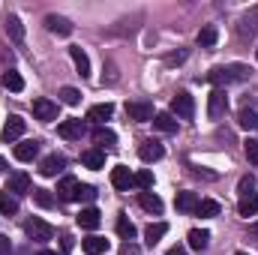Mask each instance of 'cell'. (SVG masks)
Returning a JSON list of instances; mask_svg holds the SVG:
<instances>
[{
    "instance_id": "cell-44",
    "label": "cell",
    "mask_w": 258,
    "mask_h": 255,
    "mask_svg": "<svg viewBox=\"0 0 258 255\" xmlns=\"http://www.w3.org/2000/svg\"><path fill=\"white\" fill-rule=\"evenodd\" d=\"M165 255H186V249H183V246H171Z\"/></svg>"
},
{
    "instance_id": "cell-9",
    "label": "cell",
    "mask_w": 258,
    "mask_h": 255,
    "mask_svg": "<svg viewBox=\"0 0 258 255\" xmlns=\"http://www.w3.org/2000/svg\"><path fill=\"white\" fill-rule=\"evenodd\" d=\"M75 222H78V228H87V231H93V228H99V222H102V213H99L96 207H84V210L75 216Z\"/></svg>"
},
{
    "instance_id": "cell-11",
    "label": "cell",
    "mask_w": 258,
    "mask_h": 255,
    "mask_svg": "<svg viewBox=\"0 0 258 255\" xmlns=\"http://www.w3.org/2000/svg\"><path fill=\"white\" fill-rule=\"evenodd\" d=\"M66 165V159L60 153H51V156H45L42 162H39V171L45 174V177H57V171Z\"/></svg>"
},
{
    "instance_id": "cell-18",
    "label": "cell",
    "mask_w": 258,
    "mask_h": 255,
    "mask_svg": "<svg viewBox=\"0 0 258 255\" xmlns=\"http://www.w3.org/2000/svg\"><path fill=\"white\" fill-rule=\"evenodd\" d=\"M69 57H72V63H75V69H78V75H81V78H87V75H90V60H87V54H84L78 45H72V48H69Z\"/></svg>"
},
{
    "instance_id": "cell-10",
    "label": "cell",
    "mask_w": 258,
    "mask_h": 255,
    "mask_svg": "<svg viewBox=\"0 0 258 255\" xmlns=\"http://www.w3.org/2000/svg\"><path fill=\"white\" fill-rule=\"evenodd\" d=\"M45 27L51 33H57V36H69L72 33V21L63 18V15H45Z\"/></svg>"
},
{
    "instance_id": "cell-2",
    "label": "cell",
    "mask_w": 258,
    "mask_h": 255,
    "mask_svg": "<svg viewBox=\"0 0 258 255\" xmlns=\"http://www.w3.org/2000/svg\"><path fill=\"white\" fill-rule=\"evenodd\" d=\"M24 231H27V237H30V240H39V243H45V240H51V237H54V228H51L45 219H39V216L27 219V222H24Z\"/></svg>"
},
{
    "instance_id": "cell-42",
    "label": "cell",
    "mask_w": 258,
    "mask_h": 255,
    "mask_svg": "<svg viewBox=\"0 0 258 255\" xmlns=\"http://www.w3.org/2000/svg\"><path fill=\"white\" fill-rule=\"evenodd\" d=\"M183 60H186V51H177V54H171V57H168L165 63H168V66H174V63H183Z\"/></svg>"
},
{
    "instance_id": "cell-27",
    "label": "cell",
    "mask_w": 258,
    "mask_h": 255,
    "mask_svg": "<svg viewBox=\"0 0 258 255\" xmlns=\"http://www.w3.org/2000/svg\"><path fill=\"white\" fill-rule=\"evenodd\" d=\"M81 246H84V252H87V255H102V252H108V240H105V237H96V234H93V237H87Z\"/></svg>"
},
{
    "instance_id": "cell-35",
    "label": "cell",
    "mask_w": 258,
    "mask_h": 255,
    "mask_svg": "<svg viewBox=\"0 0 258 255\" xmlns=\"http://www.w3.org/2000/svg\"><path fill=\"white\" fill-rule=\"evenodd\" d=\"M117 234H120L123 240H132V237H135V225L129 222V219L123 216V213L117 216Z\"/></svg>"
},
{
    "instance_id": "cell-33",
    "label": "cell",
    "mask_w": 258,
    "mask_h": 255,
    "mask_svg": "<svg viewBox=\"0 0 258 255\" xmlns=\"http://www.w3.org/2000/svg\"><path fill=\"white\" fill-rule=\"evenodd\" d=\"M195 213H198V216H219V213H222V207H219L216 201H210V198H201Z\"/></svg>"
},
{
    "instance_id": "cell-46",
    "label": "cell",
    "mask_w": 258,
    "mask_h": 255,
    "mask_svg": "<svg viewBox=\"0 0 258 255\" xmlns=\"http://www.w3.org/2000/svg\"><path fill=\"white\" fill-rule=\"evenodd\" d=\"M249 231H252V234H258V222H255V225H252V228H249Z\"/></svg>"
},
{
    "instance_id": "cell-19",
    "label": "cell",
    "mask_w": 258,
    "mask_h": 255,
    "mask_svg": "<svg viewBox=\"0 0 258 255\" xmlns=\"http://www.w3.org/2000/svg\"><path fill=\"white\" fill-rule=\"evenodd\" d=\"M81 162H84L87 168H93V171H96V168H102V165H105V150L90 147V150H84V153H81Z\"/></svg>"
},
{
    "instance_id": "cell-6",
    "label": "cell",
    "mask_w": 258,
    "mask_h": 255,
    "mask_svg": "<svg viewBox=\"0 0 258 255\" xmlns=\"http://www.w3.org/2000/svg\"><path fill=\"white\" fill-rule=\"evenodd\" d=\"M171 111H174L177 117H183V120H192L195 117V99L189 93H177V96L171 99Z\"/></svg>"
},
{
    "instance_id": "cell-5",
    "label": "cell",
    "mask_w": 258,
    "mask_h": 255,
    "mask_svg": "<svg viewBox=\"0 0 258 255\" xmlns=\"http://www.w3.org/2000/svg\"><path fill=\"white\" fill-rule=\"evenodd\" d=\"M33 114H36V120L51 123V120H57V102H51V99L39 96V99H33Z\"/></svg>"
},
{
    "instance_id": "cell-8",
    "label": "cell",
    "mask_w": 258,
    "mask_h": 255,
    "mask_svg": "<svg viewBox=\"0 0 258 255\" xmlns=\"http://www.w3.org/2000/svg\"><path fill=\"white\" fill-rule=\"evenodd\" d=\"M138 156H141L144 162H159V159L165 156V147H162L159 141H141V147H138Z\"/></svg>"
},
{
    "instance_id": "cell-25",
    "label": "cell",
    "mask_w": 258,
    "mask_h": 255,
    "mask_svg": "<svg viewBox=\"0 0 258 255\" xmlns=\"http://www.w3.org/2000/svg\"><path fill=\"white\" fill-rule=\"evenodd\" d=\"M0 213H3V216H15V213H18V198L9 189L0 192Z\"/></svg>"
},
{
    "instance_id": "cell-31",
    "label": "cell",
    "mask_w": 258,
    "mask_h": 255,
    "mask_svg": "<svg viewBox=\"0 0 258 255\" xmlns=\"http://www.w3.org/2000/svg\"><path fill=\"white\" fill-rule=\"evenodd\" d=\"M216 39H219V33H216V27H213V24H207V27H201V30H198V45H201V48H213V45H216Z\"/></svg>"
},
{
    "instance_id": "cell-45",
    "label": "cell",
    "mask_w": 258,
    "mask_h": 255,
    "mask_svg": "<svg viewBox=\"0 0 258 255\" xmlns=\"http://www.w3.org/2000/svg\"><path fill=\"white\" fill-rule=\"evenodd\" d=\"M3 171H6V162H3V156H0V174H3Z\"/></svg>"
},
{
    "instance_id": "cell-22",
    "label": "cell",
    "mask_w": 258,
    "mask_h": 255,
    "mask_svg": "<svg viewBox=\"0 0 258 255\" xmlns=\"http://www.w3.org/2000/svg\"><path fill=\"white\" fill-rule=\"evenodd\" d=\"M111 114H114V105H111V102H102V105H93V108L87 111V120H93V123H105Z\"/></svg>"
},
{
    "instance_id": "cell-34",
    "label": "cell",
    "mask_w": 258,
    "mask_h": 255,
    "mask_svg": "<svg viewBox=\"0 0 258 255\" xmlns=\"http://www.w3.org/2000/svg\"><path fill=\"white\" fill-rule=\"evenodd\" d=\"M207 240H210V231H204V228H192L189 231V246L192 249H204Z\"/></svg>"
},
{
    "instance_id": "cell-47",
    "label": "cell",
    "mask_w": 258,
    "mask_h": 255,
    "mask_svg": "<svg viewBox=\"0 0 258 255\" xmlns=\"http://www.w3.org/2000/svg\"><path fill=\"white\" fill-rule=\"evenodd\" d=\"M36 255H54V252H48V249H42V252H36Z\"/></svg>"
},
{
    "instance_id": "cell-26",
    "label": "cell",
    "mask_w": 258,
    "mask_h": 255,
    "mask_svg": "<svg viewBox=\"0 0 258 255\" xmlns=\"http://www.w3.org/2000/svg\"><path fill=\"white\" fill-rule=\"evenodd\" d=\"M93 141L99 144V150H102V147H114V144H117V135L105 126H96L93 129Z\"/></svg>"
},
{
    "instance_id": "cell-20",
    "label": "cell",
    "mask_w": 258,
    "mask_h": 255,
    "mask_svg": "<svg viewBox=\"0 0 258 255\" xmlns=\"http://www.w3.org/2000/svg\"><path fill=\"white\" fill-rule=\"evenodd\" d=\"M78 180L75 177H63L60 183H57V195H60V201H75V195H78Z\"/></svg>"
},
{
    "instance_id": "cell-43",
    "label": "cell",
    "mask_w": 258,
    "mask_h": 255,
    "mask_svg": "<svg viewBox=\"0 0 258 255\" xmlns=\"http://www.w3.org/2000/svg\"><path fill=\"white\" fill-rule=\"evenodd\" d=\"M9 249H12L9 237H6V234H0V255H9Z\"/></svg>"
},
{
    "instance_id": "cell-16",
    "label": "cell",
    "mask_w": 258,
    "mask_h": 255,
    "mask_svg": "<svg viewBox=\"0 0 258 255\" xmlns=\"http://www.w3.org/2000/svg\"><path fill=\"white\" fill-rule=\"evenodd\" d=\"M237 213H240L243 219L255 216L258 213V192H249V195H243V198L237 201Z\"/></svg>"
},
{
    "instance_id": "cell-12",
    "label": "cell",
    "mask_w": 258,
    "mask_h": 255,
    "mask_svg": "<svg viewBox=\"0 0 258 255\" xmlns=\"http://www.w3.org/2000/svg\"><path fill=\"white\" fill-rule=\"evenodd\" d=\"M36 153H39V141H21V144H15V159L18 162H33Z\"/></svg>"
},
{
    "instance_id": "cell-49",
    "label": "cell",
    "mask_w": 258,
    "mask_h": 255,
    "mask_svg": "<svg viewBox=\"0 0 258 255\" xmlns=\"http://www.w3.org/2000/svg\"><path fill=\"white\" fill-rule=\"evenodd\" d=\"M255 57H258V48H255Z\"/></svg>"
},
{
    "instance_id": "cell-37",
    "label": "cell",
    "mask_w": 258,
    "mask_h": 255,
    "mask_svg": "<svg viewBox=\"0 0 258 255\" xmlns=\"http://www.w3.org/2000/svg\"><path fill=\"white\" fill-rule=\"evenodd\" d=\"M135 186L144 189V192H150V186H153V174H150L147 168H141V171L135 174Z\"/></svg>"
},
{
    "instance_id": "cell-3",
    "label": "cell",
    "mask_w": 258,
    "mask_h": 255,
    "mask_svg": "<svg viewBox=\"0 0 258 255\" xmlns=\"http://www.w3.org/2000/svg\"><path fill=\"white\" fill-rule=\"evenodd\" d=\"M126 114H129V120H138V123H153V105H150L147 99L126 102Z\"/></svg>"
},
{
    "instance_id": "cell-38",
    "label": "cell",
    "mask_w": 258,
    "mask_h": 255,
    "mask_svg": "<svg viewBox=\"0 0 258 255\" xmlns=\"http://www.w3.org/2000/svg\"><path fill=\"white\" fill-rule=\"evenodd\" d=\"M60 102H66V105H78V102H81V93H78L75 87H63V90H60Z\"/></svg>"
},
{
    "instance_id": "cell-15",
    "label": "cell",
    "mask_w": 258,
    "mask_h": 255,
    "mask_svg": "<svg viewBox=\"0 0 258 255\" xmlns=\"http://www.w3.org/2000/svg\"><path fill=\"white\" fill-rule=\"evenodd\" d=\"M24 135V120L18 117V114H12L9 120H6V126H3V141H15V138H21Z\"/></svg>"
},
{
    "instance_id": "cell-48",
    "label": "cell",
    "mask_w": 258,
    "mask_h": 255,
    "mask_svg": "<svg viewBox=\"0 0 258 255\" xmlns=\"http://www.w3.org/2000/svg\"><path fill=\"white\" fill-rule=\"evenodd\" d=\"M234 255H249V252H234Z\"/></svg>"
},
{
    "instance_id": "cell-41",
    "label": "cell",
    "mask_w": 258,
    "mask_h": 255,
    "mask_svg": "<svg viewBox=\"0 0 258 255\" xmlns=\"http://www.w3.org/2000/svg\"><path fill=\"white\" fill-rule=\"evenodd\" d=\"M252 186H255V180H252V177H240V183H237L240 198H243V195H249V192H252Z\"/></svg>"
},
{
    "instance_id": "cell-32",
    "label": "cell",
    "mask_w": 258,
    "mask_h": 255,
    "mask_svg": "<svg viewBox=\"0 0 258 255\" xmlns=\"http://www.w3.org/2000/svg\"><path fill=\"white\" fill-rule=\"evenodd\" d=\"M237 123H240L243 129H249V132H255L258 129V114L252 111V108H240V111H237Z\"/></svg>"
},
{
    "instance_id": "cell-17",
    "label": "cell",
    "mask_w": 258,
    "mask_h": 255,
    "mask_svg": "<svg viewBox=\"0 0 258 255\" xmlns=\"http://www.w3.org/2000/svg\"><path fill=\"white\" fill-rule=\"evenodd\" d=\"M9 192H15V195H24V192H33V186H30V177L24 174V171H15L12 177H9V186H6Z\"/></svg>"
},
{
    "instance_id": "cell-40",
    "label": "cell",
    "mask_w": 258,
    "mask_h": 255,
    "mask_svg": "<svg viewBox=\"0 0 258 255\" xmlns=\"http://www.w3.org/2000/svg\"><path fill=\"white\" fill-rule=\"evenodd\" d=\"M93 198H96V189H93V186H87V183H81V186H78L75 201H93Z\"/></svg>"
},
{
    "instance_id": "cell-24",
    "label": "cell",
    "mask_w": 258,
    "mask_h": 255,
    "mask_svg": "<svg viewBox=\"0 0 258 255\" xmlns=\"http://www.w3.org/2000/svg\"><path fill=\"white\" fill-rule=\"evenodd\" d=\"M153 126L159 129V132H177V120H174V114H168V111H159V114H153Z\"/></svg>"
},
{
    "instance_id": "cell-13",
    "label": "cell",
    "mask_w": 258,
    "mask_h": 255,
    "mask_svg": "<svg viewBox=\"0 0 258 255\" xmlns=\"http://www.w3.org/2000/svg\"><path fill=\"white\" fill-rule=\"evenodd\" d=\"M198 192H177V198H174V204H177V210L180 213H195L198 210Z\"/></svg>"
},
{
    "instance_id": "cell-4",
    "label": "cell",
    "mask_w": 258,
    "mask_h": 255,
    "mask_svg": "<svg viewBox=\"0 0 258 255\" xmlns=\"http://www.w3.org/2000/svg\"><path fill=\"white\" fill-rule=\"evenodd\" d=\"M225 108H228L225 90H216V87H213V93L207 96V117H210V120H219V117L225 114Z\"/></svg>"
},
{
    "instance_id": "cell-1",
    "label": "cell",
    "mask_w": 258,
    "mask_h": 255,
    "mask_svg": "<svg viewBox=\"0 0 258 255\" xmlns=\"http://www.w3.org/2000/svg\"><path fill=\"white\" fill-rule=\"evenodd\" d=\"M246 78H249V69H246L243 63L216 66V69L207 72V81H210L216 90H222V87H228V84H237V81H246Z\"/></svg>"
},
{
    "instance_id": "cell-28",
    "label": "cell",
    "mask_w": 258,
    "mask_h": 255,
    "mask_svg": "<svg viewBox=\"0 0 258 255\" xmlns=\"http://www.w3.org/2000/svg\"><path fill=\"white\" fill-rule=\"evenodd\" d=\"M3 87L12 90V93H21V90H24V78H21V72H15V69L3 72Z\"/></svg>"
},
{
    "instance_id": "cell-7",
    "label": "cell",
    "mask_w": 258,
    "mask_h": 255,
    "mask_svg": "<svg viewBox=\"0 0 258 255\" xmlns=\"http://www.w3.org/2000/svg\"><path fill=\"white\" fill-rule=\"evenodd\" d=\"M111 186L120 189V192H126L129 186H135V174L129 171L126 165H114V168H111Z\"/></svg>"
},
{
    "instance_id": "cell-36",
    "label": "cell",
    "mask_w": 258,
    "mask_h": 255,
    "mask_svg": "<svg viewBox=\"0 0 258 255\" xmlns=\"http://www.w3.org/2000/svg\"><path fill=\"white\" fill-rule=\"evenodd\" d=\"M30 195H33V201H36L39 207H45V210H48V207H54V195H51L48 189H33Z\"/></svg>"
},
{
    "instance_id": "cell-29",
    "label": "cell",
    "mask_w": 258,
    "mask_h": 255,
    "mask_svg": "<svg viewBox=\"0 0 258 255\" xmlns=\"http://www.w3.org/2000/svg\"><path fill=\"white\" fill-rule=\"evenodd\" d=\"M255 21H258V6L252 9V15H246V18H243V21L237 24V36H240V39H246V36H252V33H255V27H258Z\"/></svg>"
},
{
    "instance_id": "cell-30",
    "label": "cell",
    "mask_w": 258,
    "mask_h": 255,
    "mask_svg": "<svg viewBox=\"0 0 258 255\" xmlns=\"http://www.w3.org/2000/svg\"><path fill=\"white\" fill-rule=\"evenodd\" d=\"M81 129H84L81 126V120H63V123L57 126V135L72 141V138H81Z\"/></svg>"
},
{
    "instance_id": "cell-21",
    "label": "cell",
    "mask_w": 258,
    "mask_h": 255,
    "mask_svg": "<svg viewBox=\"0 0 258 255\" xmlns=\"http://www.w3.org/2000/svg\"><path fill=\"white\" fill-rule=\"evenodd\" d=\"M3 27H6V33H9V39H12V42H24V24H21V18H18V15H9Z\"/></svg>"
},
{
    "instance_id": "cell-14",
    "label": "cell",
    "mask_w": 258,
    "mask_h": 255,
    "mask_svg": "<svg viewBox=\"0 0 258 255\" xmlns=\"http://www.w3.org/2000/svg\"><path fill=\"white\" fill-rule=\"evenodd\" d=\"M165 234H168V225H165V222H153V225L144 228V243H147V246H156Z\"/></svg>"
},
{
    "instance_id": "cell-39",
    "label": "cell",
    "mask_w": 258,
    "mask_h": 255,
    "mask_svg": "<svg viewBox=\"0 0 258 255\" xmlns=\"http://www.w3.org/2000/svg\"><path fill=\"white\" fill-rule=\"evenodd\" d=\"M243 150H246V159H249V162H255V165H258V138H246Z\"/></svg>"
},
{
    "instance_id": "cell-23",
    "label": "cell",
    "mask_w": 258,
    "mask_h": 255,
    "mask_svg": "<svg viewBox=\"0 0 258 255\" xmlns=\"http://www.w3.org/2000/svg\"><path fill=\"white\" fill-rule=\"evenodd\" d=\"M138 204H141L147 213H162V198L153 195V192H138Z\"/></svg>"
}]
</instances>
